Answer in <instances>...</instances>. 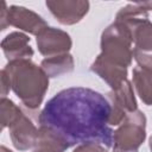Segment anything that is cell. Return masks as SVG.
<instances>
[{
  "label": "cell",
  "instance_id": "1",
  "mask_svg": "<svg viewBox=\"0 0 152 152\" xmlns=\"http://www.w3.org/2000/svg\"><path fill=\"white\" fill-rule=\"evenodd\" d=\"M110 115L112 106L101 93L84 87L63 89L46 102L38 116L39 142L61 152L89 142L110 147L114 138Z\"/></svg>",
  "mask_w": 152,
  "mask_h": 152
},
{
  "label": "cell",
  "instance_id": "2",
  "mask_svg": "<svg viewBox=\"0 0 152 152\" xmlns=\"http://www.w3.org/2000/svg\"><path fill=\"white\" fill-rule=\"evenodd\" d=\"M132 37L129 30L120 21L109 25L101 36V53L90 69L97 74L112 89L127 80V68L133 58Z\"/></svg>",
  "mask_w": 152,
  "mask_h": 152
},
{
  "label": "cell",
  "instance_id": "3",
  "mask_svg": "<svg viewBox=\"0 0 152 152\" xmlns=\"http://www.w3.org/2000/svg\"><path fill=\"white\" fill-rule=\"evenodd\" d=\"M152 10V1L134 2L120 8L115 20L122 23L131 33L134 44L133 58L138 66L152 70V23L147 11Z\"/></svg>",
  "mask_w": 152,
  "mask_h": 152
},
{
  "label": "cell",
  "instance_id": "4",
  "mask_svg": "<svg viewBox=\"0 0 152 152\" xmlns=\"http://www.w3.org/2000/svg\"><path fill=\"white\" fill-rule=\"evenodd\" d=\"M10 86L23 104L28 109H37L49 88L46 72L30 59L12 61L5 66Z\"/></svg>",
  "mask_w": 152,
  "mask_h": 152
},
{
  "label": "cell",
  "instance_id": "5",
  "mask_svg": "<svg viewBox=\"0 0 152 152\" xmlns=\"http://www.w3.org/2000/svg\"><path fill=\"white\" fill-rule=\"evenodd\" d=\"M146 118L142 112L134 110L126 115L114 132L113 152H138L146 137Z\"/></svg>",
  "mask_w": 152,
  "mask_h": 152
},
{
  "label": "cell",
  "instance_id": "6",
  "mask_svg": "<svg viewBox=\"0 0 152 152\" xmlns=\"http://www.w3.org/2000/svg\"><path fill=\"white\" fill-rule=\"evenodd\" d=\"M1 31L6 28V25H12L31 34L38 36L45 27H48L46 21L36 12L25 8L23 6H11L7 8L6 2H2V10L0 15Z\"/></svg>",
  "mask_w": 152,
  "mask_h": 152
},
{
  "label": "cell",
  "instance_id": "7",
  "mask_svg": "<svg viewBox=\"0 0 152 152\" xmlns=\"http://www.w3.org/2000/svg\"><path fill=\"white\" fill-rule=\"evenodd\" d=\"M108 101L112 106L109 125L113 126L120 125L127 114L138 109L133 86L128 80L124 81L118 88L112 89V91L108 94Z\"/></svg>",
  "mask_w": 152,
  "mask_h": 152
},
{
  "label": "cell",
  "instance_id": "8",
  "mask_svg": "<svg viewBox=\"0 0 152 152\" xmlns=\"http://www.w3.org/2000/svg\"><path fill=\"white\" fill-rule=\"evenodd\" d=\"M10 137L14 147L19 151H26L38 145L40 139L39 126L37 127L32 120L21 112L17 120L8 126Z\"/></svg>",
  "mask_w": 152,
  "mask_h": 152
},
{
  "label": "cell",
  "instance_id": "9",
  "mask_svg": "<svg viewBox=\"0 0 152 152\" xmlns=\"http://www.w3.org/2000/svg\"><path fill=\"white\" fill-rule=\"evenodd\" d=\"M37 45L43 56L53 57L68 53L72 42L70 36L63 30L48 26L37 36Z\"/></svg>",
  "mask_w": 152,
  "mask_h": 152
},
{
  "label": "cell",
  "instance_id": "10",
  "mask_svg": "<svg viewBox=\"0 0 152 152\" xmlns=\"http://www.w3.org/2000/svg\"><path fill=\"white\" fill-rule=\"evenodd\" d=\"M46 7L63 25H74L89 11L88 1H46Z\"/></svg>",
  "mask_w": 152,
  "mask_h": 152
},
{
  "label": "cell",
  "instance_id": "11",
  "mask_svg": "<svg viewBox=\"0 0 152 152\" xmlns=\"http://www.w3.org/2000/svg\"><path fill=\"white\" fill-rule=\"evenodd\" d=\"M1 48L10 62L30 59L33 56V50L30 46V38L21 32H12L6 36L1 42Z\"/></svg>",
  "mask_w": 152,
  "mask_h": 152
},
{
  "label": "cell",
  "instance_id": "12",
  "mask_svg": "<svg viewBox=\"0 0 152 152\" xmlns=\"http://www.w3.org/2000/svg\"><path fill=\"white\" fill-rule=\"evenodd\" d=\"M40 66L49 77H56L74 70V58L69 53L46 57L42 61Z\"/></svg>",
  "mask_w": 152,
  "mask_h": 152
},
{
  "label": "cell",
  "instance_id": "13",
  "mask_svg": "<svg viewBox=\"0 0 152 152\" xmlns=\"http://www.w3.org/2000/svg\"><path fill=\"white\" fill-rule=\"evenodd\" d=\"M133 84L141 101L152 106V70L135 66L133 69Z\"/></svg>",
  "mask_w": 152,
  "mask_h": 152
},
{
  "label": "cell",
  "instance_id": "14",
  "mask_svg": "<svg viewBox=\"0 0 152 152\" xmlns=\"http://www.w3.org/2000/svg\"><path fill=\"white\" fill-rule=\"evenodd\" d=\"M21 109L15 103L6 97L1 99V127L2 129L13 124L17 118L21 114Z\"/></svg>",
  "mask_w": 152,
  "mask_h": 152
},
{
  "label": "cell",
  "instance_id": "15",
  "mask_svg": "<svg viewBox=\"0 0 152 152\" xmlns=\"http://www.w3.org/2000/svg\"><path fill=\"white\" fill-rule=\"evenodd\" d=\"M72 152H108L101 144L89 142V144H82L78 145Z\"/></svg>",
  "mask_w": 152,
  "mask_h": 152
},
{
  "label": "cell",
  "instance_id": "16",
  "mask_svg": "<svg viewBox=\"0 0 152 152\" xmlns=\"http://www.w3.org/2000/svg\"><path fill=\"white\" fill-rule=\"evenodd\" d=\"M33 152H61L58 150H56L55 147L48 145V144H43V142H39L37 145V148L33 151Z\"/></svg>",
  "mask_w": 152,
  "mask_h": 152
},
{
  "label": "cell",
  "instance_id": "17",
  "mask_svg": "<svg viewBox=\"0 0 152 152\" xmlns=\"http://www.w3.org/2000/svg\"><path fill=\"white\" fill-rule=\"evenodd\" d=\"M0 152H12L11 150H8V148H6L5 146H1V148H0Z\"/></svg>",
  "mask_w": 152,
  "mask_h": 152
},
{
  "label": "cell",
  "instance_id": "18",
  "mask_svg": "<svg viewBox=\"0 0 152 152\" xmlns=\"http://www.w3.org/2000/svg\"><path fill=\"white\" fill-rule=\"evenodd\" d=\"M150 148H151V152H152V135L150 138Z\"/></svg>",
  "mask_w": 152,
  "mask_h": 152
}]
</instances>
